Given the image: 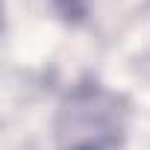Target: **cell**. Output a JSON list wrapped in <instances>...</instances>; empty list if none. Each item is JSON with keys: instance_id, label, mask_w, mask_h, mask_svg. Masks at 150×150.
<instances>
[{"instance_id": "1", "label": "cell", "mask_w": 150, "mask_h": 150, "mask_svg": "<svg viewBox=\"0 0 150 150\" xmlns=\"http://www.w3.org/2000/svg\"><path fill=\"white\" fill-rule=\"evenodd\" d=\"M129 127L127 100L100 86H74L56 112V144L59 150H118Z\"/></svg>"}]
</instances>
